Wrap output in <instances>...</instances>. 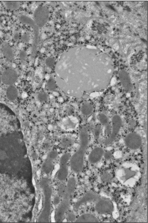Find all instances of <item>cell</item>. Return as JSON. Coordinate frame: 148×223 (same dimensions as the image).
Here are the masks:
<instances>
[{"label":"cell","mask_w":148,"mask_h":223,"mask_svg":"<svg viewBox=\"0 0 148 223\" xmlns=\"http://www.w3.org/2000/svg\"><path fill=\"white\" fill-rule=\"evenodd\" d=\"M41 187L43 190L44 202L43 209L38 218L39 222H48L49 221L51 211V199L52 191L48 183V180L44 179L40 182Z\"/></svg>","instance_id":"cell-3"},{"label":"cell","mask_w":148,"mask_h":223,"mask_svg":"<svg viewBox=\"0 0 148 223\" xmlns=\"http://www.w3.org/2000/svg\"><path fill=\"white\" fill-rule=\"evenodd\" d=\"M79 144L77 151L70 157L71 168L75 173H79L82 171L84 167L85 155L89 142L87 127H83L79 133Z\"/></svg>","instance_id":"cell-2"},{"label":"cell","mask_w":148,"mask_h":223,"mask_svg":"<svg viewBox=\"0 0 148 223\" xmlns=\"http://www.w3.org/2000/svg\"><path fill=\"white\" fill-rule=\"evenodd\" d=\"M58 192L59 196L64 197L67 192V186L64 184H61L58 188Z\"/></svg>","instance_id":"cell-19"},{"label":"cell","mask_w":148,"mask_h":223,"mask_svg":"<svg viewBox=\"0 0 148 223\" xmlns=\"http://www.w3.org/2000/svg\"><path fill=\"white\" fill-rule=\"evenodd\" d=\"M112 178V176L109 173H105L102 174L101 176V179L103 182H108L111 181Z\"/></svg>","instance_id":"cell-20"},{"label":"cell","mask_w":148,"mask_h":223,"mask_svg":"<svg viewBox=\"0 0 148 223\" xmlns=\"http://www.w3.org/2000/svg\"><path fill=\"white\" fill-rule=\"evenodd\" d=\"M6 96L9 100H15L18 96V92L16 88L13 85H10L6 91Z\"/></svg>","instance_id":"cell-14"},{"label":"cell","mask_w":148,"mask_h":223,"mask_svg":"<svg viewBox=\"0 0 148 223\" xmlns=\"http://www.w3.org/2000/svg\"><path fill=\"white\" fill-rule=\"evenodd\" d=\"M70 156L69 153H65L63 155L60 159L61 165H67V163L70 160Z\"/></svg>","instance_id":"cell-18"},{"label":"cell","mask_w":148,"mask_h":223,"mask_svg":"<svg viewBox=\"0 0 148 223\" xmlns=\"http://www.w3.org/2000/svg\"><path fill=\"white\" fill-rule=\"evenodd\" d=\"M76 185V181L75 178L72 177L69 178L67 181V194L71 195L75 191Z\"/></svg>","instance_id":"cell-15"},{"label":"cell","mask_w":148,"mask_h":223,"mask_svg":"<svg viewBox=\"0 0 148 223\" xmlns=\"http://www.w3.org/2000/svg\"><path fill=\"white\" fill-rule=\"evenodd\" d=\"M1 75H0V84H1Z\"/></svg>","instance_id":"cell-28"},{"label":"cell","mask_w":148,"mask_h":223,"mask_svg":"<svg viewBox=\"0 0 148 223\" xmlns=\"http://www.w3.org/2000/svg\"><path fill=\"white\" fill-rule=\"evenodd\" d=\"M95 205V209L97 212L101 214H110L113 210L112 203L106 199H99Z\"/></svg>","instance_id":"cell-7"},{"label":"cell","mask_w":148,"mask_h":223,"mask_svg":"<svg viewBox=\"0 0 148 223\" xmlns=\"http://www.w3.org/2000/svg\"><path fill=\"white\" fill-rule=\"evenodd\" d=\"M72 144V141L68 139H64L62 142V145L64 148H67L70 146Z\"/></svg>","instance_id":"cell-25"},{"label":"cell","mask_w":148,"mask_h":223,"mask_svg":"<svg viewBox=\"0 0 148 223\" xmlns=\"http://www.w3.org/2000/svg\"><path fill=\"white\" fill-rule=\"evenodd\" d=\"M58 153L57 152L55 151H52L49 154L48 156V159H50V160H54L56 159L58 157Z\"/></svg>","instance_id":"cell-23"},{"label":"cell","mask_w":148,"mask_h":223,"mask_svg":"<svg viewBox=\"0 0 148 223\" xmlns=\"http://www.w3.org/2000/svg\"><path fill=\"white\" fill-rule=\"evenodd\" d=\"M93 110V105L89 103H85L83 104L81 108L82 114L85 116H88L92 115Z\"/></svg>","instance_id":"cell-16"},{"label":"cell","mask_w":148,"mask_h":223,"mask_svg":"<svg viewBox=\"0 0 148 223\" xmlns=\"http://www.w3.org/2000/svg\"><path fill=\"white\" fill-rule=\"evenodd\" d=\"M76 222H98L97 218L90 213H85L79 216L75 221Z\"/></svg>","instance_id":"cell-11"},{"label":"cell","mask_w":148,"mask_h":223,"mask_svg":"<svg viewBox=\"0 0 148 223\" xmlns=\"http://www.w3.org/2000/svg\"><path fill=\"white\" fill-rule=\"evenodd\" d=\"M100 196L97 193L93 191H89L86 193L79 200L75 202L74 205V209L75 211H78L80 207L83 205L87 203L88 202L97 201L100 199Z\"/></svg>","instance_id":"cell-8"},{"label":"cell","mask_w":148,"mask_h":223,"mask_svg":"<svg viewBox=\"0 0 148 223\" xmlns=\"http://www.w3.org/2000/svg\"><path fill=\"white\" fill-rule=\"evenodd\" d=\"M26 153L22 134L12 133L0 139V170L14 173L21 167Z\"/></svg>","instance_id":"cell-1"},{"label":"cell","mask_w":148,"mask_h":223,"mask_svg":"<svg viewBox=\"0 0 148 223\" xmlns=\"http://www.w3.org/2000/svg\"><path fill=\"white\" fill-rule=\"evenodd\" d=\"M101 132V127L100 126L98 125L96 126L94 130V135L96 138H99L100 136Z\"/></svg>","instance_id":"cell-22"},{"label":"cell","mask_w":148,"mask_h":223,"mask_svg":"<svg viewBox=\"0 0 148 223\" xmlns=\"http://www.w3.org/2000/svg\"><path fill=\"white\" fill-rule=\"evenodd\" d=\"M98 119L101 124L105 128V133L109 134L111 130V126H110L108 118L104 114H100L98 116Z\"/></svg>","instance_id":"cell-13"},{"label":"cell","mask_w":148,"mask_h":223,"mask_svg":"<svg viewBox=\"0 0 148 223\" xmlns=\"http://www.w3.org/2000/svg\"><path fill=\"white\" fill-rule=\"evenodd\" d=\"M71 196L67 194L64 197V199L56 210L55 218L57 222H61L63 221L64 215L67 212L70 204Z\"/></svg>","instance_id":"cell-6"},{"label":"cell","mask_w":148,"mask_h":223,"mask_svg":"<svg viewBox=\"0 0 148 223\" xmlns=\"http://www.w3.org/2000/svg\"><path fill=\"white\" fill-rule=\"evenodd\" d=\"M69 170L67 165H61L58 170L57 177L60 181H65L68 176Z\"/></svg>","instance_id":"cell-12"},{"label":"cell","mask_w":148,"mask_h":223,"mask_svg":"<svg viewBox=\"0 0 148 223\" xmlns=\"http://www.w3.org/2000/svg\"><path fill=\"white\" fill-rule=\"evenodd\" d=\"M103 156L105 159L106 160H109L112 157L113 155L111 151H108L104 152Z\"/></svg>","instance_id":"cell-26"},{"label":"cell","mask_w":148,"mask_h":223,"mask_svg":"<svg viewBox=\"0 0 148 223\" xmlns=\"http://www.w3.org/2000/svg\"><path fill=\"white\" fill-rule=\"evenodd\" d=\"M38 99L41 102H45L48 99V96L46 93H41L38 96Z\"/></svg>","instance_id":"cell-24"},{"label":"cell","mask_w":148,"mask_h":223,"mask_svg":"<svg viewBox=\"0 0 148 223\" xmlns=\"http://www.w3.org/2000/svg\"><path fill=\"white\" fill-rule=\"evenodd\" d=\"M122 124V119L120 116L115 115L112 117L111 132L104 141V144L105 145L107 146L111 145L115 141L120 132Z\"/></svg>","instance_id":"cell-4"},{"label":"cell","mask_w":148,"mask_h":223,"mask_svg":"<svg viewBox=\"0 0 148 223\" xmlns=\"http://www.w3.org/2000/svg\"><path fill=\"white\" fill-rule=\"evenodd\" d=\"M53 161L47 159L46 161L43 163L42 166V170L44 173L49 174L52 171L53 168Z\"/></svg>","instance_id":"cell-17"},{"label":"cell","mask_w":148,"mask_h":223,"mask_svg":"<svg viewBox=\"0 0 148 223\" xmlns=\"http://www.w3.org/2000/svg\"><path fill=\"white\" fill-rule=\"evenodd\" d=\"M104 151L100 147H97L93 149L89 156L88 160L92 164H96L100 162L103 156Z\"/></svg>","instance_id":"cell-10"},{"label":"cell","mask_w":148,"mask_h":223,"mask_svg":"<svg viewBox=\"0 0 148 223\" xmlns=\"http://www.w3.org/2000/svg\"><path fill=\"white\" fill-rule=\"evenodd\" d=\"M124 143L127 148L132 150H136L142 144L141 136L136 133H129L124 137Z\"/></svg>","instance_id":"cell-5"},{"label":"cell","mask_w":148,"mask_h":223,"mask_svg":"<svg viewBox=\"0 0 148 223\" xmlns=\"http://www.w3.org/2000/svg\"><path fill=\"white\" fill-rule=\"evenodd\" d=\"M67 221L70 222H73L76 220V215L75 213L73 212H69L67 215Z\"/></svg>","instance_id":"cell-21"},{"label":"cell","mask_w":148,"mask_h":223,"mask_svg":"<svg viewBox=\"0 0 148 223\" xmlns=\"http://www.w3.org/2000/svg\"><path fill=\"white\" fill-rule=\"evenodd\" d=\"M61 201L60 196H56L53 199V203L55 205H58L61 203Z\"/></svg>","instance_id":"cell-27"},{"label":"cell","mask_w":148,"mask_h":223,"mask_svg":"<svg viewBox=\"0 0 148 223\" xmlns=\"http://www.w3.org/2000/svg\"><path fill=\"white\" fill-rule=\"evenodd\" d=\"M17 78L16 73L11 69H8L4 71L1 77V81L4 84L10 86L15 83Z\"/></svg>","instance_id":"cell-9"}]
</instances>
